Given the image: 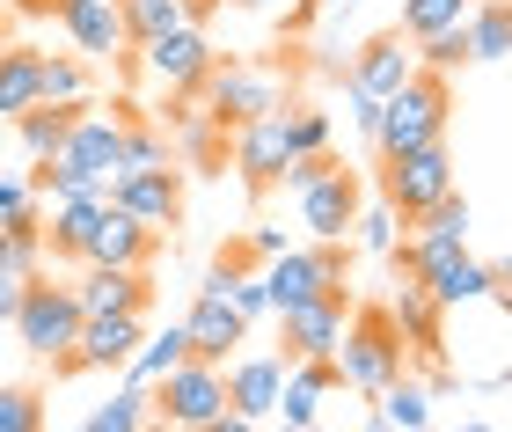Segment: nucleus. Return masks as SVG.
<instances>
[{"label":"nucleus","mask_w":512,"mask_h":432,"mask_svg":"<svg viewBox=\"0 0 512 432\" xmlns=\"http://www.w3.org/2000/svg\"><path fill=\"white\" fill-rule=\"evenodd\" d=\"M183 359H191V337H183V323H169L161 337H139V352L125 359V374L147 389V381H161L169 367H183Z\"/></svg>","instance_id":"c85d7f7f"},{"label":"nucleus","mask_w":512,"mask_h":432,"mask_svg":"<svg viewBox=\"0 0 512 432\" xmlns=\"http://www.w3.org/2000/svg\"><path fill=\"white\" fill-rule=\"evenodd\" d=\"M425 293H432L439 308H461V301H505V271L476 264L469 249H454V257H439V264L425 271Z\"/></svg>","instance_id":"4be33fe9"},{"label":"nucleus","mask_w":512,"mask_h":432,"mask_svg":"<svg viewBox=\"0 0 512 432\" xmlns=\"http://www.w3.org/2000/svg\"><path fill=\"white\" fill-rule=\"evenodd\" d=\"M330 359H337V381H344V389H359V396L388 389V381L410 367V345H403V330L388 323V301H352L344 337H337Z\"/></svg>","instance_id":"f03ea898"},{"label":"nucleus","mask_w":512,"mask_h":432,"mask_svg":"<svg viewBox=\"0 0 512 432\" xmlns=\"http://www.w3.org/2000/svg\"><path fill=\"white\" fill-rule=\"evenodd\" d=\"M461 37H469V59H505L512 52V8L505 0H469V15H461Z\"/></svg>","instance_id":"393cba45"},{"label":"nucleus","mask_w":512,"mask_h":432,"mask_svg":"<svg viewBox=\"0 0 512 432\" xmlns=\"http://www.w3.org/2000/svg\"><path fill=\"white\" fill-rule=\"evenodd\" d=\"M52 22L74 37L81 59H118L125 52V22H118V0H52Z\"/></svg>","instance_id":"f3484780"},{"label":"nucleus","mask_w":512,"mask_h":432,"mask_svg":"<svg viewBox=\"0 0 512 432\" xmlns=\"http://www.w3.org/2000/svg\"><path fill=\"white\" fill-rule=\"evenodd\" d=\"M139 425H154V403H147V389H139V381H125L110 403H96V411H88V432H139Z\"/></svg>","instance_id":"c756f323"},{"label":"nucleus","mask_w":512,"mask_h":432,"mask_svg":"<svg viewBox=\"0 0 512 432\" xmlns=\"http://www.w3.org/2000/svg\"><path fill=\"white\" fill-rule=\"evenodd\" d=\"M447 118H454V74L410 66V74L381 96V118H374L366 140H374V154H403V147L447 140Z\"/></svg>","instance_id":"f257e3e1"},{"label":"nucleus","mask_w":512,"mask_h":432,"mask_svg":"<svg viewBox=\"0 0 512 432\" xmlns=\"http://www.w3.org/2000/svg\"><path fill=\"white\" fill-rule=\"evenodd\" d=\"M183 337H191V359H235V345L249 337V315L227 301V293H198V308L183 315Z\"/></svg>","instance_id":"6ab92c4d"},{"label":"nucleus","mask_w":512,"mask_h":432,"mask_svg":"<svg viewBox=\"0 0 512 432\" xmlns=\"http://www.w3.org/2000/svg\"><path fill=\"white\" fill-rule=\"evenodd\" d=\"M278 125H286V147H293V154L330 147V118H322L315 103H286V110H278Z\"/></svg>","instance_id":"473e14b6"},{"label":"nucleus","mask_w":512,"mask_h":432,"mask_svg":"<svg viewBox=\"0 0 512 432\" xmlns=\"http://www.w3.org/2000/svg\"><path fill=\"white\" fill-rule=\"evenodd\" d=\"M417 227V242H439V249H469V198H461V184L447 198H432L425 213L410 220Z\"/></svg>","instance_id":"cd10ccee"},{"label":"nucleus","mask_w":512,"mask_h":432,"mask_svg":"<svg viewBox=\"0 0 512 432\" xmlns=\"http://www.w3.org/2000/svg\"><path fill=\"white\" fill-rule=\"evenodd\" d=\"M22 286H30L22 271H0V323H15V301H22Z\"/></svg>","instance_id":"a19ab883"},{"label":"nucleus","mask_w":512,"mask_h":432,"mask_svg":"<svg viewBox=\"0 0 512 432\" xmlns=\"http://www.w3.org/2000/svg\"><path fill=\"white\" fill-rule=\"evenodd\" d=\"M388 323L403 330V345H410V359H425V367H439V323H447V308L425 293V279H410V271H395V293H388Z\"/></svg>","instance_id":"4468645a"},{"label":"nucleus","mask_w":512,"mask_h":432,"mask_svg":"<svg viewBox=\"0 0 512 432\" xmlns=\"http://www.w3.org/2000/svg\"><path fill=\"white\" fill-rule=\"evenodd\" d=\"M220 8H286V0H220Z\"/></svg>","instance_id":"c03bdc74"},{"label":"nucleus","mask_w":512,"mask_h":432,"mask_svg":"<svg viewBox=\"0 0 512 432\" xmlns=\"http://www.w3.org/2000/svg\"><path fill=\"white\" fill-rule=\"evenodd\" d=\"M37 66H44V52H37V44H0V118H8V125H15L30 103H44Z\"/></svg>","instance_id":"5701e85b"},{"label":"nucleus","mask_w":512,"mask_h":432,"mask_svg":"<svg viewBox=\"0 0 512 432\" xmlns=\"http://www.w3.org/2000/svg\"><path fill=\"white\" fill-rule=\"evenodd\" d=\"M330 169H337V154H330V147H315V154H293V162H286V176H278V184H286V191H308L315 176H330Z\"/></svg>","instance_id":"58836bf2"},{"label":"nucleus","mask_w":512,"mask_h":432,"mask_svg":"<svg viewBox=\"0 0 512 432\" xmlns=\"http://www.w3.org/2000/svg\"><path fill=\"white\" fill-rule=\"evenodd\" d=\"M352 315V286H330L300 308H278V359H330Z\"/></svg>","instance_id":"1a4fd4ad"},{"label":"nucleus","mask_w":512,"mask_h":432,"mask_svg":"<svg viewBox=\"0 0 512 432\" xmlns=\"http://www.w3.org/2000/svg\"><path fill=\"white\" fill-rule=\"evenodd\" d=\"M352 96V118H359V132H374V118H381V96H359V88H344Z\"/></svg>","instance_id":"79ce46f5"},{"label":"nucleus","mask_w":512,"mask_h":432,"mask_svg":"<svg viewBox=\"0 0 512 432\" xmlns=\"http://www.w3.org/2000/svg\"><path fill=\"white\" fill-rule=\"evenodd\" d=\"M469 15V0H403V37H432V30H454Z\"/></svg>","instance_id":"2f4dec72"},{"label":"nucleus","mask_w":512,"mask_h":432,"mask_svg":"<svg viewBox=\"0 0 512 432\" xmlns=\"http://www.w3.org/2000/svg\"><path fill=\"white\" fill-rule=\"evenodd\" d=\"M22 198H30V191H22V184H0V213H15V206H22Z\"/></svg>","instance_id":"37998d69"},{"label":"nucleus","mask_w":512,"mask_h":432,"mask_svg":"<svg viewBox=\"0 0 512 432\" xmlns=\"http://www.w3.org/2000/svg\"><path fill=\"white\" fill-rule=\"evenodd\" d=\"M205 88V118H213L220 132H235L249 118H271V110L293 103V74L278 59H213V74L198 81Z\"/></svg>","instance_id":"7ed1b4c3"},{"label":"nucleus","mask_w":512,"mask_h":432,"mask_svg":"<svg viewBox=\"0 0 512 432\" xmlns=\"http://www.w3.org/2000/svg\"><path fill=\"white\" fill-rule=\"evenodd\" d=\"M183 147H191L198 169H220V162H227V132L205 118V110H198V118H183Z\"/></svg>","instance_id":"e433bc0d"},{"label":"nucleus","mask_w":512,"mask_h":432,"mask_svg":"<svg viewBox=\"0 0 512 432\" xmlns=\"http://www.w3.org/2000/svg\"><path fill=\"white\" fill-rule=\"evenodd\" d=\"M359 176L352 169H330V176H315L308 191H300V220H308V235L315 242H352V213H359Z\"/></svg>","instance_id":"2eb2a0df"},{"label":"nucleus","mask_w":512,"mask_h":432,"mask_svg":"<svg viewBox=\"0 0 512 432\" xmlns=\"http://www.w3.org/2000/svg\"><path fill=\"white\" fill-rule=\"evenodd\" d=\"M410 66H417L410 37H403V30H381V37H366L359 52H352V66H344V88H359V96H388Z\"/></svg>","instance_id":"412c9836"},{"label":"nucleus","mask_w":512,"mask_h":432,"mask_svg":"<svg viewBox=\"0 0 512 432\" xmlns=\"http://www.w3.org/2000/svg\"><path fill=\"white\" fill-rule=\"evenodd\" d=\"M447 191H454V154H447V140L381 154V206H388L395 220H417L432 198H447Z\"/></svg>","instance_id":"423d86ee"},{"label":"nucleus","mask_w":512,"mask_h":432,"mask_svg":"<svg viewBox=\"0 0 512 432\" xmlns=\"http://www.w3.org/2000/svg\"><path fill=\"white\" fill-rule=\"evenodd\" d=\"M81 315H103V308H154V264H88L81 286H74Z\"/></svg>","instance_id":"dca6fc26"},{"label":"nucleus","mask_w":512,"mask_h":432,"mask_svg":"<svg viewBox=\"0 0 512 432\" xmlns=\"http://www.w3.org/2000/svg\"><path fill=\"white\" fill-rule=\"evenodd\" d=\"M81 110H96V103H30V110H22L15 132H22V147H30V162H52V154L66 147V132H74Z\"/></svg>","instance_id":"b1692460"},{"label":"nucleus","mask_w":512,"mask_h":432,"mask_svg":"<svg viewBox=\"0 0 512 432\" xmlns=\"http://www.w3.org/2000/svg\"><path fill=\"white\" fill-rule=\"evenodd\" d=\"M132 52H139V66H147L169 96H191V88L213 74V37H205V22H176V30L132 44Z\"/></svg>","instance_id":"9d476101"},{"label":"nucleus","mask_w":512,"mask_h":432,"mask_svg":"<svg viewBox=\"0 0 512 432\" xmlns=\"http://www.w3.org/2000/svg\"><path fill=\"white\" fill-rule=\"evenodd\" d=\"M44 425V389H0V432H37Z\"/></svg>","instance_id":"4c0bfd02"},{"label":"nucleus","mask_w":512,"mask_h":432,"mask_svg":"<svg viewBox=\"0 0 512 432\" xmlns=\"http://www.w3.org/2000/svg\"><path fill=\"white\" fill-rule=\"evenodd\" d=\"M139 337H147V315L139 308H103V315H81L74 345L59 359H44V367L52 374H110V367H125L139 352Z\"/></svg>","instance_id":"0eeeda50"},{"label":"nucleus","mask_w":512,"mask_h":432,"mask_svg":"<svg viewBox=\"0 0 512 432\" xmlns=\"http://www.w3.org/2000/svg\"><path fill=\"white\" fill-rule=\"evenodd\" d=\"M154 162H176L169 154V140L139 118V110H125V169H154Z\"/></svg>","instance_id":"f704fd0d"},{"label":"nucleus","mask_w":512,"mask_h":432,"mask_svg":"<svg viewBox=\"0 0 512 432\" xmlns=\"http://www.w3.org/2000/svg\"><path fill=\"white\" fill-rule=\"evenodd\" d=\"M227 301H235V308L249 315V323H256V315L271 308V301H264V279H256V271H235V286H227Z\"/></svg>","instance_id":"ea45409f"},{"label":"nucleus","mask_w":512,"mask_h":432,"mask_svg":"<svg viewBox=\"0 0 512 432\" xmlns=\"http://www.w3.org/2000/svg\"><path fill=\"white\" fill-rule=\"evenodd\" d=\"M278 381H286V359L278 352H249V359H220V389H227V411L242 425H271V403H278Z\"/></svg>","instance_id":"ddd939ff"},{"label":"nucleus","mask_w":512,"mask_h":432,"mask_svg":"<svg viewBox=\"0 0 512 432\" xmlns=\"http://www.w3.org/2000/svg\"><path fill=\"white\" fill-rule=\"evenodd\" d=\"M103 198H110V206H125L132 220H147V227H161V235H169V227L183 220V169H176V162L118 169V176L103 184Z\"/></svg>","instance_id":"f8f14e48"},{"label":"nucleus","mask_w":512,"mask_h":432,"mask_svg":"<svg viewBox=\"0 0 512 432\" xmlns=\"http://www.w3.org/2000/svg\"><path fill=\"white\" fill-rule=\"evenodd\" d=\"M74 330H81V301H74V286H52V279L37 271V279L22 286V301H15V337H22V352L59 359L66 345H74Z\"/></svg>","instance_id":"6e6552de"},{"label":"nucleus","mask_w":512,"mask_h":432,"mask_svg":"<svg viewBox=\"0 0 512 432\" xmlns=\"http://www.w3.org/2000/svg\"><path fill=\"white\" fill-rule=\"evenodd\" d=\"M410 52H417V66H432V74H454V66H469V37H461V22H454V30L417 37Z\"/></svg>","instance_id":"72a5a7b5"},{"label":"nucleus","mask_w":512,"mask_h":432,"mask_svg":"<svg viewBox=\"0 0 512 432\" xmlns=\"http://www.w3.org/2000/svg\"><path fill=\"white\" fill-rule=\"evenodd\" d=\"M154 257H161V227L132 220L125 206H110V198H103V220H96V235H88V257L81 264H154Z\"/></svg>","instance_id":"a211bd4d"},{"label":"nucleus","mask_w":512,"mask_h":432,"mask_svg":"<svg viewBox=\"0 0 512 432\" xmlns=\"http://www.w3.org/2000/svg\"><path fill=\"white\" fill-rule=\"evenodd\" d=\"M37 88H44V103H88V96H96V74H88L81 52H44Z\"/></svg>","instance_id":"bb28decb"},{"label":"nucleus","mask_w":512,"mask_h":432,"mask_svg":"<svg viewBox=\"0 0 512 432\" xmlns=\"http://www.w3.org/2000/svg\"><path fill=\"white\" fill-rule=\"evenodd\" d=\"M374 403H381V425H395V432H425L432 425V389L425 381H410V374H395L388 389H374Z\"/></svg>","instance_id":"a878e982"},{"label":"nucleus","mask_w":512,"mask_h":432,"mask_svg":"<svg viewBox=\"0 0 512 432\" xmlns=\"http://www.w3.org/2000/svg\"><path fill=\"white\" fill-rule=\"evenodd\" d=\"M286 162H293V147H286V125H278V110H271V118H249V125L227 132V169L242 176V191H249V198H271V191H278V176H286Z\"/></svg>","instance_id":"9b49d317"},{"label":"nucleus","mask_w":512,"mask_h":432,"mask_svg":"<svg viewBox=\"0 0 512 432\" xmlns=\"http://www.w3.org/2000/svg\"><path fill=\"white\" fill-rule=\"evenodd\" d=\"M103 220V191H74V198H52L44 213V257L52 264H81L88 257V235Z\"/></svg>","instance_id":"aec40b11"},{"label":"nucleus","mask_w":512,"mask_h":432,"mask_svg":"<svg viewBox=\"0 0 512 432\" xmlns=\"http://www.w3.org/2000/svg\"><path fill=\"white\" fill-rule=\"evenodd\" d=\"M147 403H154V425H176V432H242L213 359H183L161 381H147Z\"/></svg>","instance_id":"20e7f679"},{"label":"nucleus","mask_w":512,"mask_h":432,"mask_svg":"<svg viewBox=\"0 0 512 432\" xmlns=\"http://www.w3.org/2000/svg\"><path fill=\"white\" fill-rule=\"evenodd\" d=\"M395 227H403V220H395L388 206H366V198H359V213H352V235H359L366 249H374V257H388V249L403 242V235H395Z\"/></svg>","instance_id":"c9c22d12"},{"label":"nucleus","mask_w":512,"mask_h":432,"mask_svg":"<svg viewBox=\"0 0 512 432\" xmlns=\"http://www.w3.org/2000/svg\"><path fill=\"white\" fill-rule=\"evenodd\" d=\"M118 22H125V44H147L183 22V0H118Z\"/></svg>","instance_id":"7c9ffc66"},{"label":"nucleus","mask_w":512,"mask_h":432,"mask_svg":"<svg viewBox=\"0 0 512 432\" xmlns=\"http://www.w3.org/2000/svg\"><path fill=\"white\" fill-rule=\"evenodd\" d=\"M344 271H352V242H300V249L264 257L256 279H264V301L278 315V308H300V301H315V293L344 286Z\"/></svg>","instance_id":"39448f33"},{"label":"nucleus","mask_w":512,"mask_h":432,"mask_svg":"<svg viewBox=\"0 0 512 432\" xmlns=\"http://www.w3.org/2000/svg\"><path fill=\"white\" fill-rule=\"evenodd\" d=\"M0 44H8V8H0Z\"/></svg>","instance_id":"a18cd8bd"}]
</instances>
